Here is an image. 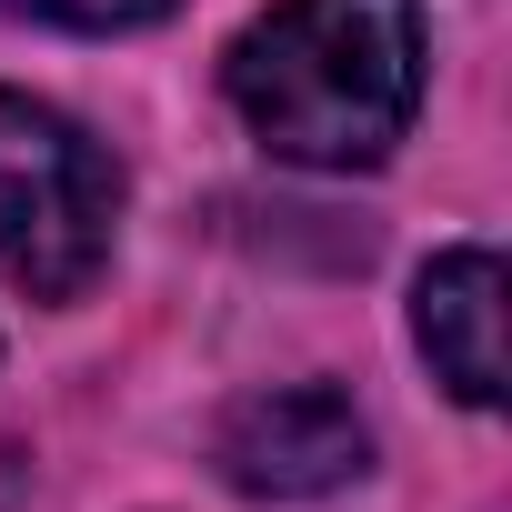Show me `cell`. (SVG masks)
I'll return each mask as SVG.
<instances>
[{
	"instance_id": "3957f363",
	"label": "cell",
	"mask_w": 512,
	"mask_h": 512,
	"mask_svg": "<svg viewBox=\"0 0 512 512\" xmlns=\"http://www.w3.org/2000/svg\"><path fill=\"white\" fill-rule=\"evenodd\" d=\"M221 472L262 502H312V492H342L362 462H372V432L362 412L332 392V382H282V392H251L221 412Z\"/></svg>"
},
{
	"instance_id": "8992f818",
	"label": "cell",
	"mask_w": 512,
	"mask_h": 512,
	"mask_svg": "<svg viewBox=\"0 0 512 512\" xmlns=\"http://www.w3.org/2000/svg\"><path fill=\"white\" fill-rule=\"evenodd\" d=\"M21 492H31V482H21V452L0 442V512H21Z\"/></svg>"
},
{
	"instance_id": "277c9868",
	"label": "cell",
	"mask_w": 512,
	"mask_h": 512,
	"mask_svg": "<svg viewBox=\"0 0 512 512\" xmlns=\"http://www.w3.org/2000/svg\"><path fill=\"white\" fill-rule=\"evenodd\" d=\"M412 332H422L432 372H442L472 412L502 402V262H492L482 241H472V251H442V262L422 272Z\"/></svg>"
},
{
	"instance_id": "5b68a950",
	"label": "cell",
	"mask_w": 512,
	"mask_h": 512,
	"mask_svg": "<svg viewBox=\"0 0 512 512\" xmlns=\"http://www.w3.org/2000/svg\"><path fill=\"white\" fill-rule=\"evenodd\" d=\"M11 11L61 21V31H141V21H161V11H171V0H11Z\"/></svg>"
},
{
	"instance_id": "7a4b0ae2",
	"label": "cell",
	"mask_w": 512,
	"mask_h": 512,
	"mask_svg": "<svg viewBox=\"0 0 512 512\" xmlns=\"http://www.w3.org/2000/svg\"><path fill=\"white\" fill-rule=\"evenodd\" d=\"M111 221H121L111 151L81 121L0 91V272L41 302H71L111 262Z\"/></svg>"
},
{
	"instance_id": "6da1fadb",
	"label": "cell",
	"mask_w": 512,
	"mask_h": 512,
	"mask_svg": "<svg viewBox=\"0 0 512 512\" xmlns=\"http://www.w3.org/2000/svg\"><path fill=\"white\" fill-rule=\"evenodd\" d=\"M231 101L282 161H382L422 101V0H282L231 41Z\"/></svg>"
}]
</instances>
